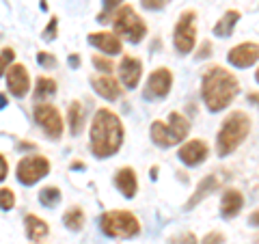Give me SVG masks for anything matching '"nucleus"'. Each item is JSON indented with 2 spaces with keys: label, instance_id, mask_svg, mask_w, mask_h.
<instances>
[{
  "label": "nucleus",
  "instance_id": "39",
  "mask_svg": "<svg viewBox=\"0 0 259 244\" xmlns=\"http://www.w3.org/2000/svg\"><path fill=\"white\" fill-rule=\"evenodd\" d=\"M9 106V97H7V93H0V110Z\"/></svg>",
  "mask_w": 259,
  "mask_h": 244
},
{
  "label": "nucleus",
  "instance_id": "12",
  "mask_svg": "<svg viewBox=\"0 0 259 244\" xmlns=\"http://www.w3.org/2000/svg\"><path fill=\"white\" fill-rule=\"evenodd\" d=\"M209 147L203 138H190L186 141L180 149H177V158H180L186 167H199L207 160Z\"/></svg>",
  "mask_w": 259,
  "mask_h": 244
},
{
  "label": "nucleus",
  "instance_id": "36",
  "mask_svg": "<svg viewBox=\"0 0 259 244\" xmlns=\"http://www.w3.org/2000/svg\"><path fill=\"white\" fill-rule=\"evenodd\" d=\"M7 175H9V162H7V158L0 153V182H5Z\"/></svg>",
  "mask_w": 259,
  "mask_h": 244
},
{
  "label": "nucleus",
  "instance_id": "38",
  "mask_svg": "<svg viewBox=\"0 0 259 244\" xmlns=\"http://www.w3.org/2000/svg\"><path fill=\"white\" fill-rule=\"evenodd\" d=\"M248 223L253 225V227H259V210H255L253 214H250V218H248Z\"/></svg>",
  "mask_w": 259,
  "mask_h": 244
},
{
  "label": "nucleus",
  "instance_id": "19",
  "mask_svg": "<svg viewBox=\"0 0 259 244\" xmlns=\"http://www.w3.org/2000/svg\"><path fill=\"white\" fill-rule=\"evenodd\" d=\"M221 186V180H218L216 175H205L203 180L199 182V186H197V190L192 192V197L188 199V203L184 206V210H192L194 206H199L201 201H203L205 197H209L212 192H216V188Z\"/></svg>",
  "mask_w": 259,
  "mask_h": 244
},
{
  "label": "nucleus",
  "instance_id": "40",
  "mask_svg": "<svg viewBox=\"0 0 259 244\" xmlns=\"http://www.w3.org/2000/svg\"><path fill=\"white\" fill-rule=\"evenodd\" d=\"M248 102L255 104V106H259V93H248Z\"/></svg>",
  "mask_w": 259,
  "mask_h": 244
},
{
  "label": "nucleus",
  "instance_id": "30",
  "mask_svg": "<svg viewBox=\"0 0 259 244\" xmlns=\"http://www.w3.org/2000/svg\"><path fill=\"white\" fill-rule=\"evenodd\" d=\"M168 244H199V240L192 231H182L173 235V238H168Z\"/></svg>",
  "mask_w": 259,
  "mask_h": 244
},
{
  "label": "nucleus",
  "instance_id": "41",
  "mask_svg": "<svg viewBox=\"0 0 259 244\" xmlns=\"http://www.w3.org/2000/svg\"><path fill=\"white\" fill-rule=\"evenodd\" d=\"M71 169H84V165H82V162H71Z\"/></svg>",
  "mask_w": 259,
  "mask_h": 244
},
{
  "label": "nucleus",
  "instance_id": "20",
  "mask_svg": "<svg viewBox=\"0 0 259 244\" xmlns=\"http://www.w3.org/2000/svg\"><path fill=\"white\" fill-rule=\"evenodd\" d=\"M24 227H26V238L30 242H44L48 238V233H50V225L35 214H26Z\"/></svg>",
  "mask_w": 259,
  "mask_h": 244
},
{
  "label": "nucleus",
  "instance_id": "29",
  "mask_svg": "<svg viewBox=\"0 0 259 244\" xmlns=\"http://www.w3.org/2000/svg\"><path fill=\"white\" fill-rule=\"evenodd\" d=\"M15 208V192L11 188H0V210L9 212Z\"/></svg>",
  "mask_w": 259,
  "mask_h": 244
},
{
  "label": "nucleus",
  "instance_id": "35",
  "mask_svg": "<svg viewBox=\"0 0 259 244\" xmlns=\"http://www.w3.org/2000/svg\"><path fill=\"white\" fill-rule=\"evenodd\" d=\"M207 56H212V42H203L197 50V61L207 59Z\"/></svg>",
  "mask_w": 259,
  "mask_h": 244
},
{
  "label": "nucleus",
  "instance_id": "37",
  "mask_svg": "<svg viewBox=\"0 0 259 244\" xmlns=\"http://www.w3.org/2000/svg\"><path fill=\"white\" fill-rule=\"evenodd\" d=\"M67 63H69V67H71V69H76V67H80V56H78V54H69V59H67Z\"/></svg>",
  "mask_w": 259,
  "mask_h": 244
},
{
  "label": "nucleus",
  "instance_id": "14",
  "mask_svg": "<svg viewBox=\"0 0 259 244\" xmlns=\"http://www.w3.org/2000/svg\"><path fill=\"white\" fill-rule=\"evenodd\" d=\"M141 78H143V63H141V59L139 56L125 54L123 59H121V63H119V80H121V85L132 91V89L139 87Z\"/></svg>",
  "mask_w": 259,
  "mask_h": 244
},
{
  "label": "nucleus",
  "instance_id": "8",
  "mask_svg": "<svg viewBox=\"0 0 259 244\" xmlns=\"http://www.w3.org/2000/svg\"><path fill=\"white\" fill-rule=\"evenodd\" d=\"M50 160L46 156H24L20 162H18V169H15V177L22 186H35L37 182H41L44 177L50 173Z\"/></svg>",
  "mask_w": 259,
  "mask_h": 244
},
{
  "label": "nucleus",
  "instance_id": "34",
  "mask_svg": "<svg viewBox=\"0 0 259 244\" xmlns=\"http://www.w3.org/2000/svg\"><path fill=\"white\" fill-rule=\"evenodd\" d=\"M141 5L149 11H160L166 7V0H141Z\"/></svg>",
  "mask_w": 259,
  "mask_h": 244
},
{
  "label": "nucleus",
  "instance_id": "44",
  "mask_svg": "<svg viewBox=\"0 0 259 244\" xmlns=\"http://www.w3.org/2000/svg\"><path fill=\"white\" fill-rule=\"evenodd\" d=\"M255 80H257V83H259V67H257V71H255Z\"/></svg>",
  "mask_w": 259,
  "mask_h": 244
},
{
  "label": "nucleus",
  "instance_id": "1",
  "mask_svg": "<svg viewBox=\"0 0 259 244\" xmlns=\"http://www.w3.org/2000/svg\"><path fill=\"white\" fill-rule=\"evenodd\" d=\"M240 93V83L233 71L225 69L223 65H212L201 76V100L209 112H221Z\"/></svg>",
  "mask_w": 259,
  "mask_h": 244
},
{
  "label": "nucleus",
  "instance_id": "15",
  "mask_svg": "<svg viewBox=\"0 0 259 244\" xmlns=\"http://www.w3.org/2000/svg\"><path fill=\"white\" fill-rule=\"evenodd\" d=\"M87 42L91 44L95 50L104 52L110 59V56H117L123 52V44H121V39L115 35V32H106V30H100V32H91V35L87 37Z\"/></svg>",
  "mask_w": 259,
  "mask_h": 244
},
{
  "label": "nucleus",
  "instance_id": "25",
  "mask_svg": "<svg viewBox=\"0 0 259 244\" xmlns=\"http://www.w3.org/2000/svg\"><path fill=\"white\" fill-rule=\"evenodd\" d=\"M61 199H63V194L56 186H46V188L39 190V203L48 210H54L61 203Z\"/></svg>",
  "mask_w": 259,
  "mask_h": 244
},
{
  "label": "nucleus",
  "instance_id": "24",
  "mask_svg": "<svg viewBox=\"0 0 259 244\" xmlns=\"http://www.w3.org/2000/svg\"><path fill=\"white\" fill-rule=\"evenodd\" d=\"M56 93V80L48 78V76H39L37 83H35V91H32V95H35L37 102H46L48 97H52Z\"/></svg>",
  "mask_w": 259,
  "mask_h": 244
},
{
  "label": "nucleus",
  "instance_id": "27",
  "mask_svg": "<svg viewBox=\"0 0 259 244\" xmlns=\"http://www.w3.org/2000/svg\"><path fill=\"white\" fill-rule=\"evenodd\" d=\"M123 5V0H102V13L100 18H97V22H110L108 18H112V11L119 9V7Z\"/></svg>",
  "mask_w": 259,
  "mask_h": 244
},
{
  "label": "nucleus",
  "instance_id": "45",
  "mask_svg": "<svg viewBox=\"0 0 259 244\" xmlns=\"http://www.w3.org/2000/svg\"><path fill=\"white\" fill-rule=\"evenodd\" d=\"M255 244H259V235H257V238H255Z\"/></svg>",
  "mask_w": 259,
  "mask_h": 244
},
{
  "label": "nucleus",
  "instance_id": "23",
  "mask_svg": "<svg viewBox=\"0 0 259 244\" xmlns=\"http://www.w3.org/2000/svg\"><path fill=\"white\" fill-rule=\"evenodd\" d=\"M87 223V216L82 212V208H76V206H71L67 212L63 214V225L67 227L69 231H80L84 227Z\"/></svg>",
  "mask_w": 259,
  "mask_h": 244
},
{
  "label": "nucleus",
  "instance_id": "18",
  "mask_svg": "<svg viewBox=\"0 0 259 244\" xmlns=\"http://www.w3.org/2000/svg\"><path fill=\"white\" fill-rule=\"evenodd\" d=\"M242 208H244V194L238 188H227L221 199V216L223 218H236Z\"/></svg>",
  "mask_w": 259,
  "mask_h": 244
},
{
  "label": "nucleus",
  "instance_id": "26",
  "mask_svg": "<svg viewBox=\"0 0 259 244\" xmlns=\"http://www.w3.org/2000/svg\"><path fill=\"white\" fill-rule=\"evenodd\" d=\"M91 63H93L95 71H102V76H110L112 69H115L112 59H108V56H102V54H93L91 56Z\"/></svg>",
  "mask_w": 259,
  "mask_h": 244
},
{
  "label": "nucleus",
  "instance_id": "10",
  "mask_svg": "<svg viewBox=\"0 0 259 244\" xmlns=\"http://www.w3.org/2000/svg\"><path fill=\"white\" fill-rule=\"evenodd\" d=\"M173 89V74L168 67H158L153 69L149 78H147V85H145V91H143V97L149 102H156V100H164L168 97Z\"/></svg>",
  "mask_w": 259,
  "mask_h": 244
},
{
  "label": "nucleus",
  "instance_id": "32",
  "mask_svg": "<svg viewBox=\"0 0 259 244\" xmlns=\"http://www.w3.org/2000/svg\"><path fill=\"white\" fill-rule=\"evenodd\" d=\"M37 63L41 65L44 69H54L56 67V56L50 52H37Z\"/></svg>",
  "mask_w": 259,
  "mask_h": 244
},
{
  "label": "nucleus",
  "instance_id": "6",
  "mask_svg": "<svg viewBox=\"0 0 259 244\" xmlns=\"http://www.w3.org/2000/svg\"><path fill=\"white\" fill-rule=\"evenodd\" d=\"M112 28L119 39H125L130 44H141L147 37V24L130 5H121L112 13Z\"/></svg>",
  "mask_w": 259,
  "mask_h": 244
},
{
  "label": "nucleus",
  "instance_id": "9",
  "mask_svg": "<svg viewBox=\"0 0 259 244\" xmlns=\"http://www.w3.org/2000/svg\"><path fill=\"white\" fill-rule=\"evenodd\" d=\"M32 117H35V124L39 126L46 132L48 138H52V141H59L63 136V130H65V124H63V117L56 106L52 104H37L35 108H32Z\"/></svg>",
  "mask_w": 259,
  "mask_h": 244
},
{
  "label": "nucleus",
  "instance_id": "3",
  "mask_svg": "<svg viewBox=\"0 0 259 244\" xmlns=\"http://www.w3.org/2000/svg\"><path fill=\"white\" fill-rule=\"evenodd\" d=\"M250 134V117L244 110H233L225 117L216 134V153L227 158L236 151Z\"/></svg>",
  "mask_w": 259,
  "mask_h": 244
},
{
  "label": "nucleus",
  "instance_id": "16",
  "mask_svg": "<svg viewBox=\"0 0 259 244\" xmlns=\"http://www.w3.org/2000/svg\"><path fill=\"white\" fill-rule=\"evenodd\" d=\"M91 87L95 89V93L104 97L106 102H117L121 95H123V89H121L119 80L112 76H91Z\"/></svg>",
  "mask_w": 259,
  "mask_h": 244
},
{
  "label": "nucleus",
  "instance_id": "31",
  "mask_svg": "<svg viewBox=\"0 0 259 244\" xmlns=\"http://www.w3.org/2000/svg\"><path fill=\"white\" fill-rule=\"evenodd\" d=\"M56 32H59V18L52 15L50 22H48V26L44 28V39L46 42H54L56 39Z\"/></svg>",
  "mask_w": 259,
  "mask_h": 244
},
{
  "label": "nucleus",
  "instance_id": "42",
  "mask_svg": "<svg viewBox=\"0 0 259 244\" xmlns=\"http://www.w3.org/2000/svg\"><path fill=\"white\" fill-rule=\"evenodd\" d=\"M151 180H158V167L151 169Z\"/></svg>",
  "mask_w": 259,
  "mask_h": 244
},
{
  "label": "nucleus",
  "instance_id": "17",
  "mask_svg": "<svg viewBox=\"0 0 259 244\" xmlns=\"http://www.w3.org/2000/svg\"><path fill=\"white\" fill-rule=\"evenodd\" d=\"M115 188L123 194L125 199H134L139 192V177L132 167H121L115 173Z\"/></svg>",
  "mask_w": 259,
  "mask_h": 244
},
{
  "label": "nucleus",
  "instance_id": "4",
  "mask_svg": "<svg viewBox=\"0 0 259 244\" xmlns=\"http://www.w3.org/2000/svg\"><path fill=\"white\" fill-rule=\"evenodd\" d=\"M188 134H190V121L177 110H173L166 121L156 119L149 128V136H151L153 145H158L162 149L180 145L182 141L188 138Z\"/></svg>",
  "mask_w": 259,
  "mask_h": 244
},
{
  "label": "nucleus",
  "instance_id": "5",
  "mask_svg": "<svg viewBox=\"0 0 259 244\" xmlns=\"http://www.w3.org/2000/svg\"><path fill=\"white\" fill-rule=\"evenodd\" d=\"M100 229L108 238H119V240H130L141 233V223L132 212L127 210H110L104 212L100 218Z\"/></svg>",
  "mask_w": 259,
  "mask_h": 244
},
{
  "label": "nucleus",
  "instance_id": "21",
  "mask_svg": "<svg viewBox=\"0 0 259 244\" xmlns=\"http://www.w3.org/2000/svg\"><path fill=\"white\" fill-rule=\"evenodd\" d=\"M240 18H242V13H240L238 9H229V11H225V13H223V18L214 24L212 32H214L216 37H221V39L231 37V35H233V30H236V26H238Z\"/></svg>",
  "mask_w": 259,
  "mask_h": 244
},
{
  "label": "nucleus",
  "instance_id": "33",
  "mask_svg": "<svg viewBox=\"0 0 259 244\" xmlns=\"http://www.w3.org/2000/svg\"><path fill=\"white\" fill-rule=\"evenodd\" d=\"M201 244H225V233L221 231H209L203 240H201Z\"/></svg>",
  "mask_w": 259,
  "mask_h": 244
},
{
  "label": "nucleus",
  "instance_id": "22",
  "mask_svg": "<svg viewBox=\"0 0 259 244\" xmlns=\"http://www.w3.org/2000/svg\"><path fill=\"white\" fill-rule=\"evenodd\" d=\"M67 124H69V134L71 136H78L80 132L84 130L87 124V110H84V104L74 100L67 108Z\"/></svg>",
  "mask_w": 259,
  "mask_h": 244
},
{
  "label": "nucleus",
  "instance_id": "13",
  "mask_svg": "<svg viewBox=\"0 0 259 244\" xmlns=\"http://www.w3.org/2000/svg\"><path fill=\"white\" fill-rule=\"evenodd\" d=\"M257 61H259V44H255V42L238 44L227 54V63L238 69H246L250 65H255Z\"/></svg>",
  "mask_w": 259,
  "mask_h": 244
},
{
  "label": "nucleus",
  "instance_id": "11",
  "mask_svg": "<svg viewBox=\"0 0 259 244\" xmlns=\"http://www.w3.org/2000/svg\"><path fill=\"white\" fill-rule=\"evenodd\" d=\"M5 80H7V89H9V93L13 97L22 100V97L28 95V91H30V74H28L26 65L13 63L11 67L7 69Z\"/></svg>",
  "mask_w": 259,
  "mask_h": 244
},
{
  "label": "nucleus",
  "instance_id": "43",
  "mask_svg": "<svg viewBox=\"0 0 259 244\" xmlns=\"http://www.w3.org/2000/svg\"><path fill=\"white\" fill-rule=\"evenodd\" d=\"M39 7H41L44 11H48V0H41V5H39Z\"/></svg>",
  "mask_w": 259,
  "mask_h": 244
},
{
  "label": "nucleus",
  "instance_id": "2",
  "mask_svg": "<svg viewBox=\"0 0 259 244\" xmlns=\"http://www.w3.org/2000/svg\"><path fill=\"white\" fill-rule=\"evenodd\" d=\"M125 138V130L119 115L110 108H100L91 121V134H89V149L95 158L106 160L121 149Z\"/></svg>",
  "mask_w": 259,
  "mask_h": 244
},
{
  "label": "nucleus",
  "instance_id": "28",
  "mask_svg": "<svg viewBox=\"0 0 259 244\" xmlns=\"http://www.w3.org/2000/svg\"><path fill=\"white\" fill-rule=\"evenodd\" d=\"M13 59H15V50H13V48H3V50H0V78H3L7 74V69L11 67Z\"/></svg>",
  "mask_w": 259,
  "mask_h": 244
},
{
  "label": "nucleus",
  "instance_id": "7",
  "mask_svg": "<svg viewBox=\"0 0 259 244\" xmlns=\"http://www.w3.org/2000/svg\"><path fill=\"white\" fill-rule=\"evenodd\" d=\"M173 46L182 56L194 50V46H197V13L194 11L188 9L180 15L173 30Z\"/></svg>",
  "mask_w": 259,
  "mask_h": 244
}]
</instances>
